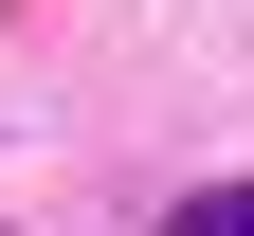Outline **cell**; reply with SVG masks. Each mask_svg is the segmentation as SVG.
I'll use <instances>...</instances> for the list:
<instances>
[{
    "mask_svg": "<svg viewBox=\"0 0 254 236\" xmlns=\"http://www.w3.org/2000/svg\"><path fill=\"white\" fill-rule=\"evenodd\" d=\"M164 236H254V182H200V200H164Z\"/></svg>",
    "mask_w": 254,
    "mask_h": 236,
    "instance_id": "1",
    "label": "cell"
}]
</instances>
